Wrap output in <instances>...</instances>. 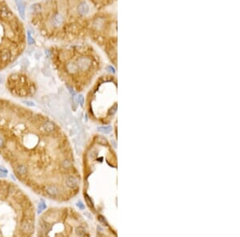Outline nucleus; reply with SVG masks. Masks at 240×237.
<instances>
[{"label": "nucleus", "instance_id": "nucleus-13", "mask_svg": "<svg viewBox=\"0 0 240 237\" xmlns=\"http://www.w3.org/2000/svg\"><path fill=\"white\" fill-rule=\"evenodd\" d=\"M20 63H21V66H22V68L23 69H26L28 66H29V64H30V62H29V60L26 58H23L21 59V62H20Z\"/></svg>", "mask_w": 240, "mask_h": 237}, {"label": "nucleus", "instance_id": "nucleus-21", "mask_svg": "<svg viewBox=\"0 0 240 237\" xmlns=\"http://www.w3.org/2000/svg\"><path fill=\"white\" fill-rule=\"evenodd\" d=\"M78 101L79 102V104L81 105L82 106H83V103H84V98H83V95H78Z\"/></svg>", "mask_w": 240, "mask_h": 237}, {"label": "nucleus", "instance_id": "nucleus-32", "mask_svg": "<svg viewBox=\"0 0 240 237\" xmlns=\"http://www.w3.org/2000/svg\"><path fill=\"white\" fill-rule=\"evenodd\" d=\"M3 145V139L1 137H0V147H1Z\"/></svg>", "mask_w": 240, "mask_h": 237}, {"label": "nucleus", "instance_id": "nucleus-18", "mask_svg": "<svg viewBox=\"0 0 240 237\" xmlns=\"http://www.w3.org/2000/svg\"><path fill=\"white\" fill-rule=\"evenodd\" d=\"M27 42H28L29 45H31V44H33V43L34 42V39L32 38V36H31V33L29 32V31L27 32Z\"/></svg>", "mask_w": 240, "mask_h": 237}, {"label": "nucleus", "instance_id": "nucleus-6", "mask_svg": "<svg viewBox=\"0 0 240 237\" xmlns=\"http://www.w3.org/2000/svg\"><path fill=\"white\" fill-rule=\"evenodd\" d=\"M63 23V17L61 14H56L51 18V24L55 26H59Z\"/></svg>", "mask_w": 240, "mask_h": 237}, {"label": "nucleus", "instance_id": "nucleus-1", "mask_svg": "<svg viewBox=\"0 0 240 237\" xmlns=\"http://www.w3.org/2000/svg\"><path fill=\"white\" fill-rule=\"evenodd\" d=\"M76 65L78 66V70H89L91 66V60L89 58L86 57H81L78 58L76 61Z\"/></svg>", "mask_w": 240, "mask_h": 237}, {"label": "nucleus", "instance_id": "nucleus-4", "mask_svg": "<svg viewBox=\"0 0 240 237\" xmlns=\"http://www.w3.org/2000/svg\"><path fill=\"white\" fill-rule=\"evenodd\" d=\"M14 2H15L18 6V10L22 19H25V8H26L25 3L23 0H14Z\"/></svg>", "mask_w": 240, "mask_h": 237}, {"label": "nucleus", "instance_id": "nucleus-24", "mask_svg": "<svg viewBox=\"0 0 240 237\" xmlns=\"http://www.w3.org/2000/svg\"><path fill=\"white\" fill-rule=\"evenodd\" d=\"M77 206L78 207V208L79 209H81V210H83V209H85V205L81 202V201H79V202H78V204H77Z\"/></svg>", "mask_w": 240, "mask_h": 237}, {"label": "nucleus", "instance_id": "nucleus-3", "mask_svg": "<svg viewBox=\"0 0 240 237\" xmlns=\"http://www.w3.org/2000/svg\"><path fill=\"white\" fill-rule=\"evenodd\" d=\"M45 191L50 196H52V197L57 196L59 195V188L56 186H55V185H48V186H46Z\"/></svg>", "mask_w": 240, "mask_h": 237}, {"label": "nucleus", "instance_id": "nucleus-19", "mask_svg": "<svg viewBox=\"0 0 240 237\" xmlns=\"http://www.w3.org/2000/svg\"><path fill=\"white\" fill-rule=\"evenodd\" d=\"M98 142L101 145H106L107 144V140L106 138H104L103 137H98Z\"/></svg>", "mask_w": 240, "mask_h": 237}, {"label": "nucleus", "instance_id": "nucleus-8", "mask_svg": "<svg viewBox=\"0 0 240 237\" xmlns=\"http://www.w3.org/2000/svg\"><path fill=\"white\" fill-rule=\"evenodd\" d=\"M42 128L45 132H51L55 129V125L51 121H45L42 125Z\"/></svg>", "mask_w": 240, "mask_h": 237}, {"label": "nucleus", "instance_id": "nucleus-2", "mask_svg": "<svg viewBox=\"0 0 240 237\" xmlns=\"http://www.w3.org/2000/svg\"><path fill=\"white\" fill-rule=\"evenodd\" d=\"M21 228H22V230H23V232H24L25 233L31 234L34 231V224L32 223V222L26 220V221L23 222V223L22 224Z\"/></svg>", "mask_w": 240, "mask_h": 237}, {"label": "nucleus", "instance_id": "nucleus-28", "mask_svg": "<svg viewBox=\"0 0 240 237\" xmlns=\"http://www.w3.org/2000/svg\"><path fill=\"white\" fill-rule=\"evenodd\" d=\"M0 172H2V173H6H6H7V169H6V168H4V167H3V166H2V167L0 166Z\"/></svg>", "mask_w": 240, "mask_h": 237}, {"label": "nucleus", "instance_id": "nucleus-16", "mask_svg": "<svg viewBox=\"0 0 240 237\" xmlns=\"http://www.w3.org/2000/svg\"><path fill=\"white\" fill-rule=\"evenodd\" d=\"M99 132H104V133H109L111 131V126H104V127H100L98 129Z\"/></svg>", "mask_w": 240, "mask_h": 237}, {"label": "nucleus", "instance_id": "nucleus-26", "mask_svg": "<svg viewBox=\"0 0 240 237\" xmlns=\"http://www.w3.org/2000/svg\"><path fill=\"white\" fill-rule=\"evenodd\" d=\"M99 221H100V222H102V223H103V224H105V225H107V223H106V221L105 220V219H104V218H103V216H99Z\"/></svg>", "mask_w": 240, "mask_h": 237}, {"label": "nucleus", "instance_id": "nucleus-17", "mask_svg": "<svg viewBox=\"0 0 240 237\" xmlns=\"http://www.w3.org/2000/svg\"><path fill=\"white\" fill-rule=\"evenodd\" d=\"M62 166H63V168L68 169V168H70L72 166V165H71V162H70V160H63V163H62Z\"/></svg>", "mask_w": 240, "mask_h": 237}, {"label": "nucleus", "instance_id": "nucleus-20", "mask_svg": "<svg viewBox=\"0 0 240 237\" xmlns=\"http://www.w3.org/2000/svg\"><path fill=\"white\" fill-rule=\"evenodd\" d=\"M45 208H46V204H45L44 201H42V202L39 204V213H40L42 211H43Z\"/></svg>", "mask_w": 240, "mask_h": 237}, {"label": "nucleus", "instance_id": "nucleus-29", "mask_svg": "<svg viewBox=\"0 0 240 237\" xmlns=\"http://www.w3.org/2000/svg\"><path fill=\"white\" fill-rule=\"evenodd\" d=\"M9 192H10V193H13V192H14V188L13 187H10L9 188Z\"/></svg>", "mask_w": 240, "mask_h": 237}, {"label": "nucleus", "instance_id": "nucleus-14", "mask_svg": "<svg viewBox=\"0 0 240 237\" xmlns=\"http://www.w3.org/2000/svg\"><path fill=\"white\" fill-rule=\"evenodd\" d=\"M31 11H32L33 12L39 13V12H40L41 10H42V6H41V5L39 4V3H35V4H34V5L31 6Z\"/></svg>", "mask_w": 240, "mask_h": 237}, {"label": "nucleus", "instance_id": "nucleus-25", "mask_svg": "<svg viewBox=\"0 0 240 237\" xmlns=\"http://www.w3.org/2000/svg\"><path fill=\"white\" fill-rule=\"evenodd\" d=\"M86 200L87 203L89 204L90 206H93V203H92V201H91V200L90 199V197H89L88 196H87V195H86Z\"/></svg>", "mask_w": 240, "mask_h": 237}, {"label": "nucleus", "instance_id": "nucleus-27", "mask_svg": "<svg viewBox=\"0 0 240 237\" xmlns=\"http://www.w3.org/2000/svg\"><path fill=\"white\" fill-rule=\"evenodd\" d=\"M107 70H108V71L109 72H111V73H115V70H114V69L112 67V66H111V65H109V66H107Z\"/></svg>", "mask_w": 240, "mask_h": 237}, {"label": "nucleus", "instance_id": "nucleus-7", "mask_svg": "<svg viewBox=\"0 0 240 237\" xmlns=\"http://www.w3.org/2000/svg\"><path fill=\"white\" fill-rule=\"evenodd\" d=\"M89 11H90L89 6L86 3H80L78 6V12L79 14H81V15H85V14H88Z\"/></svg>", "mask_w": 240, "mask_h": 237}, {"label": "nucleus", "instance_id": "nucleus-11", "mask_svg": "<svg viewBox=\"0 0 240 237\" xmlns=\"http://www.w3.org/2000/svg\"><path fill=\"white\" fill-rule=\"evenodd\" d=\"M40 224H41L42 229L45 232V233H47L50 230V228H51V226H50V224L49 223H47V221L43 220H42L40 221Z\"/></svg>", "mask_w": 240, "mask_h": 237}, {"label": "nucleus", "instance_id": "nucleus-10", "mask_svg": "<svg viewBox=\"0 0 240 237\" xmlns=\"http://www.w3.org/2000/svg\"><path fill=\"white\" fill-rule=\"evenodd\" d=\"M15 170L17 173L20 176H24L27 173V168L23 165H19L18 166H16Z\"/></svg>", "mask_w": 240, "mask_h": 237}, {"label": "nucleus", "instance_id": "nucleus-22", "mask_svg": "<svg viewBox=\"0 0 240 237\" xmlns=\"http://www.w3.org/2000/svg\"><path fill=\"white\" fill-rule=\"evenodd\" d=\"M116 111H117V105H114V106L110 109V111H109V114L113 115V114L115 113Z\"/></svg>", "mask_w": 240, "mask_h": 237}, {"label": "nucleus", "instance_id": "nucleus-5", "mask_svg": "<svg viewBox=\"0 0 240 237\" xmlns=\"http://www.w3.org/2000/svg\"><path fill=\"white\" fill-rule=\"evenodd\" d=\"M67 186L70 188H76L78 185V181L74 176H69L66 180Z\"/></svg>", "mask_w": 240, "mask_h": 237}, {"label": "nucleus", "instance_id": "nucleus-9", "mask_svg": "<svg viewBox=\"0 0 240 237\" xmlns=\"http://www.w3.org/2000/svg\"><path fill=\"white\" fill-rule=\"evenodd\" d=\"M66 69H67V72L70 73H75L78 70V68L76 63H74V62H69L66 66Z\"/></svg>", "mask_w": 240, "mask_h": 237}, {"label": "nucleus", "instance_id": "nucleus-15", "mask_svg": "<svg viewBox=\"0 0 240 237\" xmlns=\"http://www.w3.org/2000/svg\"><path fill=\"white\" fill-rule=\"evenodd\" d=\"M75 233H76V235H78L79 236H83L85 235L86 230H85V228L83 227H78L75 229Z\"/></svg>", "mask_w": 240, "mask_h": 237}, {"label": "nucleus", "instance_id": "nucleus-12", "mask_svg": "<svg viewBox=\"0 0 240 237\" xmlns=\"http://www.w3.org/2000/svg\"><path fill=\"white\" fill-rule=\"evenodd\" d=\"M1 58H2L3 60L5 61V62L8 61L9 59L11 58V51H9V50H4L3 52L2 53V54H1Z\"/></svg>", "mask_w": 240, "mask_h": 237}, {"label": "nucleus", "instance_id": "nucleus-30", "mask_svg": "<svg viewBox=\"0 0 240 237\" xmlns=\"http://www.w3.org/2000/svg\"><path fill=\"white\" fill-rule=\"evenodd\" d=\"M6 173H3L2 172H0V177H6Z\"/></svg>", "mask_w": 240, "mask_h": 237}, {"label": "nucleus", "instance_id": "nucleus-31", "mask_svg": "<svg viewBox=\"0 0 240 237\" xmlns=\"http://www.w3.org/2000/svg\"><path fill=\"white\" fill-rule=\"evenodd\" d=\"M45 53H46V55L49 58V57H50V51H49V50H46Z\"/></svg>", "mask_w": 240, "mask_h": 237}, {"label": "nucleus", "instance_id": "nucleus-23", "mask_svg": "<svg viewBox=\"0 0 240 237\" xmlns=\"http://www.w3.org/2000/svg\"><path fill=\"white\" fill-rule=\"evenodd\" d=\"M23 102L24 103L25 105H26L28 106H34V103L31 101H23Z\"/></svg>", "mask_w": 240, "mask_h": 237}]
</instances>
